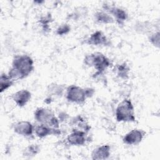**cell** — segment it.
<instances>
[{
  "label": "cell",
  "instance_id": "obj_5",
  "mask_svg": "<svg viewBox=\"0 0 160 160\" xmlns=\"http://www.w3.org/2000/svg\"><path fill=\"white\" fill-rule=\"evenodd\" d=\"M66 98L69 102L81 104L88 98L86 88L84 89L76 85H71L66 89Z\"/></svg>",
  "mask_w": 160,
  "mask_h": 160
},
{
  "label": "cell",
  "instance_id": "obj_3",
  "mask_svg": "<svg viewBox=\"0 0 160 160\" xmlns=\"http://www.w3.org/2000/svg\"><path fill=\"white\" fill-rule=\"evenodd\" d=\"M116 119L118 122L135 121L134 108L130 99H125L118 105L116 109Z\"/></svg>",
  "mask_w": 160,
  "mask_h": 160
},
{
  "label": "cell",
  "instance_id": "obj_4",
  "mask_svg": "<svg viewBox=\"0 0 160 160\" xmlns=\"http://www.w3.org/2000/svg\"><path fill=\"white\" fill-rule=\"evenodd\" d=\"M34 119L40 124H44L52 128L59 129V119L48 108H38L34 112Z\"/></svg>",
  "mask_w": 160,
  "mask_h": 160
},
{
  "label": "cell",
  "instance_id": "obj_17",
  "mask_svg": "<svg viewBox=\"0 0 160 160\" xmlns=\"http://www.w3.org/2000/svg\"><path fill=\"white\" fill-rule=\"evenodd\" d=\"M40 151V148L38 144H31L25 148L23 154L25 156H34L37 154Z\"/></svg>",
  "mask_w": 160,
  "mask_h": 160
},
{
  "label": "cell",
  "instance_id": "obj_16",
  "mask_svg": "<svg viewBox=\"0 0 160 160\" xmlns=\"http://www.w3.org/2000/svg\"><path fill=\"white\" fill-rule=\"evenodd\" d=\"M117 75L122 79H127L129 76V68L124 62L121 64H119L116 66V68Z\"/></svg>",
  "mask_w": 160,
  "mask_h": 160
},
{
  "label": "cell",
  "instance_id": "obj_18",
  "mask_svg": "<svg viewBox=\"0 0 160 160\" xmlns=\"http://www.w3.org/2000/svg\"><path fill=\"white\" fill-rule=\"evenodd\" d=\"M48 91L53 94L55 95H61L63 91V88L60 86L59 84H49V88H48Z\"/></svg>",
  "mask_w": 160,
  "mask_h": 160
},
{
  "label": "cell",
  "instance_id": "obj_9",
  "mask_svg": "<svg viewBox=\"0 0 160 160\" xmlns=\"http://www.w3.org/2000/svg\"><path fill=\"white\" fill-rule=\"evenodd\" d=\"M67 141L72 146H82L86 143V131L78 129H74L67 137Z\"/></svg>",
  "mask_w": 160,
  "mask_h": 160
},
{
  "label": "cell",
  "instance_id": "obj_2",
  "mask_svg": "<svg viewBox=\"0 0 160 160\" xmlns=\"http://www.w3.org/2000/svg\"><path fill=\"white\" fill-rule=\"evenodd\" d=\"M84 63L89 67H94L98 74L103 72L110 65V60L101 52L88 54L84 59Z\"/></svg>",
  "mask_w": 160,
  "mask_h": 160
},
{
  "label": "cell",
  "instance_id": "obj_11",
  "mask_svg": "<svg viewBox=\"0 0 160 160\" xmlns=\"http://www.w3.org/2000/svg\"><path fill=\"white\" fill-rule=\"evenodd\" d=\"M12 98L17 106L23 107L31 99V93L27 89H21L12 94Z\"/></svg>",
  "mask_w": 160,
  "mask_h": 160
},
{
  "label": "cell",
  "instance_id": "obj_20",
  "mask_svg": "<svg viewBox=\"0 0 160 160\" xmlns=\"http://www.w3.org/2000/svg\"><path fill=\"white\" fill-rule=\"evenodd\" d=\"M149 41L151 44H152L154 46L159 48V32L158 31L156 32H154L151 34L149 38Z\"/></svg>",
  "mask_w": 160,
  "mask_h": 160
},
{
  "label": "cell",
  "instance_id": "obj_12",
  "mask_svg": "<svg viewBox=\"0 0 160 160\" xmlns=\"http://www.w3.org/2000/svg\"><path fill=\"white\" fill-rule=\"evenodd\" d=\"M34 132L36 135L40 138H43L44 137L48 136V135L51 134H59L61 133L59 129L52 128L50 126L44 124H40L37 125L34 127Z\"/></svg>",
  "mask_w": 160,
  "mask_h": 160
},
{
  "label": "cell",
  "instance_id": "obj_8",
  "mask_svg": "<svg viewBox=\"0 0 160 160\" xmlns=\"http://www.w3.org/2000/svg\"><path fill=\"white\" fill-rule=\"evenodd\" d=\"M34 127L31 122L28 121H20L15 124L13 128L14 132L24 137L32 136Z\"/></svg>",
  "mask_w": 160,
  "mask_h": 160
},
{
  "label": "cell",
  "instance_id": "obj_14",
  "mask_svg": "<svg viewBox=\"0 0 160 160\" xmlns=\"http://www.w3.org/2000/svg\"><path fill=\"white\" fill-rule=\"evenodd\" d=\"M95 19L97 22L102 24H111L114 21V19L106 11H98L94 14Z\"/></svg>",
  "mask_w": 160,
  "mask_h": 160
},
{
  "label": "cell",
  "instance_id": "obj_1",
  "mask_svg": "<svg viewBox=\"0 0 160 160\" xmlns=\"http://www.w3.org/2000/svg\"><path fill=\"white\" fill-rule=\"evenodd\" d=\"M34 69V61L28 55H17L12 62L8 74L14 81L22 79L28 76Z\"/></svg>",
  "mask_w": 160,
  "mask_h": 160
},
{
  "label": "cell",
  "instance_id": "obj_10",
  "mask_svg": "<svg viewBox=\"0 0 160 160\" xmlns=\"http://www.w3.org/2000/svg\"><path fill=\"white\" fill-rule=\"evenodd\" d=\"M86 43L93 46H108L109 41L102 32L96 31L87 39Z\"/></svg>",
  "mask_w": 160,
  "mask_h": 160
},
{
  "label": "cell",
  "instance_id": "obj_7",
  "mask_svg": "<svg viewBox=\"0 0 160 160\" xmlns=\"http://www.w3.org/2000/svg\"><path fill=\"white\" fill-rule=\"evenodd\" d=\"M144 134L145 132L142 130L134 129L124 136L122 141L124 143L128 145H136L141 142Z\"/></svg>",
  "mask_w": 160,
  "mask_h": 160
},
{
  "label": "cell",
  "instance_id": "obj_13",
  "mask_svg": "<svg viewBox=\"0 0 160 160\" xmlns=\"http://www.w3.org/2000/svg\"><path fill=\"white\" fill-rule=\"evenodd\" d=\"M111 148L108 144L101 145L93 150L91 158L94 160H104L108 159L111 154Z\"/></svg>",
  "mask_w": 160,
  "mask_h": 160
},
{
  "label": "cell",
  "instance_id": "obj_19",
  "mask_svg": "<svg viewBox=\"0 0 160 160\" xmlns=\"http://www.w3.org/2000/svg\"><path fill=\"white\" fill-rule=\"evenodd\" d=\"M71 30V27L68 24H62L60 25L56 29V34L59 36L67 34Z\"/></svg>",
  "mask_w": 160,
  "mask_h": 160
},
{
  "label": "cell",
  "instance_id": "obj_6",
  "mask_svg": "<svg viewBox=\"0 0 160 160\" xmlns=\"http://www.w3.org/2000/svg\"><path fill=\"white\" fill-rule=\"evenodd\" d=\"M103 9L112 17L113 16L116 22L119 24H122L124 21H125L128 18V15L126 11L121 8L117 6H112L105 4L103 5Z\"/></svg>",
  "mask_w": 160,
  "mask_h": 160
},
{
  "label": "cell",
  "instance_id": "obj_15",
  "mask_svg": "<svg viewBox=\"0 0 160 160\" xmlns=\"http://www.w3.org/2000/svg\"><path fill=\"white\" fill-rule=\"evenodd\" d=\"M14 81L7 74L2 73L0 77V92H3L12 86Z\"/></svg>",
  "mask_w": 160,
  "mask_h": 160
}]
</instances>
